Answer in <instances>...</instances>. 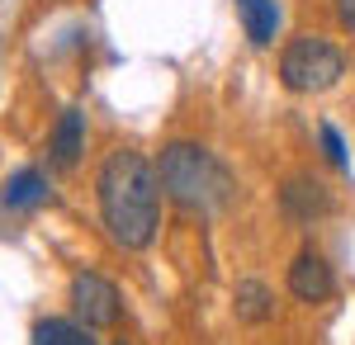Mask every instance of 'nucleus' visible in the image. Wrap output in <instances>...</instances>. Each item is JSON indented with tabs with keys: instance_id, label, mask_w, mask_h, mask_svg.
Here are the masks:
<instances>
[{
	"instance_id": "f257e3e1",
	"label": "nucleus",
	"mask_w": 355,
	"mask_h": 345,
	"mask_svg": "<svg viewBox=\"0 0 355 345\" xmlns=\"http://www.w3.org/2000/svg\"><path fill=\"white\" fill-rule=\"evenodd\" d=\"M95 199H100V218H105V232L114 237V246L147 251L157 241L162 180H157V166L142 152H133V147L110 152L100 175H95Z\"/></svg>"
},
{
	"instance_id": "f03ea898",
	"label": "nucleus",
	"mask_w": 355,
	"mask_h": 345,
	"mask_svg": "<svg viewBox=\"0 0 355 345\" xmlns=\"http://www.w3.org/2000/svg\"><path fill=\"white\" fill-rule=\"evenodd\" d=\"M157 180H162V194L175 209L199 213V218L223 213L237 194L232 170L199 142H166L162 157H157Z\"/></svg>"
},
{
	"instance_id": "7ed1b4c3",
	"label": "nucleus",
	"mask_w": 355,
	"mask_h": 345,
	"mask_svg": "<svg viewBox=\"0 0 355 345\" xmlns=\"http://www.w3.org/2000/svg\"><path fill=\"white\" fill-rule=\"evenodd\" d=\"M346 76V57L336 43L318 38V33H299L284 53H279V80L294 95H322Z\"/></svg>"
},
{
	"instance_id": "20e7f679",
	"label": "nucleus",
	"mask_w": 355,
	"mask_h": 345,
	"mask_svg": "<svg viewBox=\"0 0 355 345\" xmlns=\"http://www.w3.org/2000/svg\"><path fill=\"white\" fill-rule=\"evenodd\" d=\"M71 312L81 326H114V321L123 317V298L114 289V279L105 274H95V269H76L71 274Z\"/></svg>"
},
{
	"instance_id": "39448f33",
	"label": "nucleus",
	"mask_w": 355,
	"mask_h": 345,
	"mask_svg": "<svg viewBox=\"0 0 355 345\" xmlns=\"http://www.w3.org/2000/svg\"><path fill=\"white\" fill-rule=\"evenodd\" d=\"M279 213H284L289 222H299V227H313L318 218H327V213H331L327 185L313 180V175H294V180H284V189H279Z\"/></svg>"
},
{
	"instance_id": "423d86ee",
	"label": "nucleus",
	"mask_w": 355,
	"mask_h": 345,
	"mask_svg": "<svg viewBox=\"0 0 355 345\" xmlns=\"http://www.w3.org/2000/svg\"><path fill=\"white\" fill-rule=\"evenodd\" d=\"M289 293L299 303H327L331 293H336V274H331V265L318 251H299L294 256V265H289Z\"/></svg>"
},
{
	"instance_id": "0eeeda50",
	"label": "nucleus",
	"mask_w": 355,
	"mask_h": 345,
	"mask_svg": "<svg viewBox=\"0 0 355 345\" xmlns=\"http://www.w3.org/2000/svg\"><path fill=\"white\" fill-rule=\"evenodd\" d=\"M85 152V114L81 109H62L53 137H48V157H53L57 170H71Z\"/></svg>"
},
{
	"instance_id": "6e6552de",
	"label": "nucleus",
	"mask_w": 355,
	"mask_h": 345,
	"mask_svg": "<svg viewBox=\"0 0 355 345\" xmlns=\"http://www.w3.org/2000/svg\"><path fill=\"white\" fill-rule=\"evenodd\" d=\"M232 312H237V321H246V326L270 321L275 317V293H270V284H261V279H242V284L232 289Z\"/></svg>"
},
{
	"instance_id": "1a4fd4ad",
	"label": "nucleus",
	"mask_w": 355,
	"mask_h": 345,
	"mask_svg": "<svg viewBox=\"0 0 355 345\" xmlns=\"http://www.w3.org/2000/svg\"><path fill=\"white\" fill-rule=\"evenodd\" d=\"M0 204H5V209H38V204H48V175H43L38 166H24L19 175L5 180Z\"/></svg>"
},
{
	"instance_id": "9d476101",
	"label": "nucleus",
	"mask_w": 355,
	"mask_h": 345,
	"mask_svg": "<svg viewBox=\"0 0 355 345\" xmlns=\"http://www.w3.org/2000/svg\"><path fill=\"white\" fill-rule=\"evenodd\" d=\"M237 19L256 48H270L275 28H279V5L275 0H237Z\"/></svg>"
},
{
	"instance_id": "9b49d317",
	"label": "nucleus",
	"mask_w": 355,
	"mask_h": 345,
	"mask_svg": "<svg viewBox=\"0 0 355 345\" xmlns=\"http://www.w3.org/2000/svg\"><path fill=\"white\" fill-rule=\"evenodd\" d=\"M33 345H95L90 341V326L67 317H43L33 326Z\"/></svg>"
},
{
	"instance_id": "f8f14e48",
	"label": "nucleus",
	"mask_w": 355,
	"mask_h": 345,
	"mask_svg": "<svg viewBox=\"0 0 355 345\" xmlns=\"http://www.w3.org/2000/svg\"><path fill=\"white\" fill-rule=\"evenodd\" d=\"M318 137H322V152H327V161L336 166V170H346V166H351V157H346V142H341V133H336L331 123H322V128H318Z\"/></svg>"
},
{
	"instance_id": "ddd939ff",
	"label": "nucleus",
	"mask_w": 355,
	"mask_h": 345,
	"mask_svg": "<svg viewBox=\"0 0 355 345\" xmlns=\"http://www.w3.org/2000/svg\"><path fill=\"white\" fill-rule=\"evenodd\" d=\"M336 19H341V28L355 33V0H336Z\"/></svg>"
},
{
	"instance_id": "4468645a",
	"label": "nucleus",
	"mask_w": 355,
	"mask_h": 345,
	"mask_svg": "<svg viewBox=\"0 0 355 345\" xmlns=\"http://www.w3.org/2000/svg\"><path fill=\"white\" fill-rule=\"evenodd\" d=\"M119 345H123V341H119Z\"/></svg>"
}]
</instances>
